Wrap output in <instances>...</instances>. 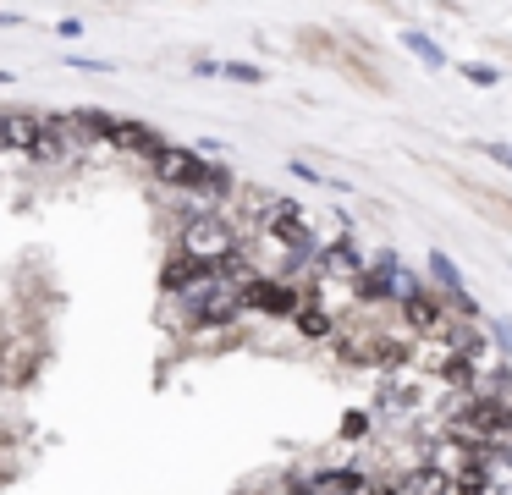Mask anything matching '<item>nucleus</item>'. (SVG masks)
Listing matches in <instances>:
<instances>
[{
    "label": "nucleus",
    "instance_id": "obj_1",
    "mask_svg": "<svg viewBox=\"0 0 512 495\" xmlns=\"http://www.w3.org/2000/svg\"><path fill=\"white\" fill-rule=\"evenodd\" d=\"M237 248H243V231H237L232 215H221V209H199V215L177 220V253L182 259L221 264L226 253H237Z\"/></svg>",
    "mask_w": 512,
    "mask_h": 495
},
{
    "label": "nucleus",
    "instance_id": "obj_2",
    "mask_svg": "<svg viewBox=\"0 0 512 495\" xmlns=\"http://www.w3.org/2000/svg\"><path fill=\"white\" fill-rule=\"evenodd\" d=\"M237 297H243V314H259V319H292L303 308V292L292 281H276V275H254Z\"/></svg>",
    "mask_w": 512,
    "mask_h": 495
},
{
    "label": "nucleus",
    "instance_id": "obj_3",
    "mask_svg": "<svg viewBox=\"0 0 512 495\" xmlns=\"http://www.w3.org/2000/svg\"><path fill=\"white\" fill-rule=\"evenodd\" d=\"M149 176H155L160 187H177V193H193L204 176V160L193 149H182V143H160L155 154H149Z\"/></svg>",
    "mask_w": 512,
    "mask_h": 495
},
{
    "label": "nucleus",
    "instance_id": "obj_4",
    "mask_svg": "<svg viewBox=\"0 0 512 495\" xmlns=\"http://www.w3.org/2000/svg\"><path fill=\"white\" fill-rule=\"evenodd\" d=\"M397 319H402V330H408V341H413V336H419V341H424V336H441V330L452 325V319H446L441 292H424V286L397 303Z\"/></svg>",
    "mask_w": 512,
    "mask_h": 495
},
{
    "label": "nucleus",
    "instance_id": "obj_5",
    "mask_svg": "<svg viewBox=\"0 0 512 495\" xmlns=\"http://www.w3.org/2000/svg\"><path fill=\"white\" fill-rule=\"evenodd\" d=\"M34 143H39V116L34 110H0V154L34 160Z\"/></svg>",
    "mask_w": 512,
    "mask_h": 495
},
{
    "label": "nucleus",
    "instance_id": "obj_6",
    "mask_svg": "<svg viewBox=\"0 0 512 495\" xmlns=\"http://www.w3.org/2000/svg\"><path fill=\"white\" fill-rule=\"evenodd\" d=\"M468 468L485 479L490 495H512V451H501V446H474Z\"/></svg>",
    "mask_w": 512,
    "mask_h": 495
},
{
    "label": "nucleus",
    "instance_id": "obj_7",
    "mask_svg": "<svg viewBox=\"0 0 512 495\" xmlns=\"http://www.w3.org/2000/svg\"><path fill=\"white\" fill-rule=\"evenodd\" d=\"M111 149H122V154H155L160 149V132L149 127V121H116L111 127Z\"/></svg>",
    "mask_w": 512,
    "mask_h": 495
},
{
    "label": "nucleus",
    "instance_id": "obj_8",
    "mask_svg": "<svg viewBox=\"0 0 512 495\" xmlns=\"http://www.w3.org/2000/svg\"><path fill=\"white\" fill-rule=\"evenodd\" d=\"M391 484H397V495H452V479L435 473L430 462H419V468H408V473H391Z\"/></svg>",
    "mask_w": 512,
    "mask_h": 495
},
{
    "label": "nucleus",
    "instance_id": "obj_9",
    "mask_svg": "<svg viewBox=\"0 0 512 495\" xmlns=\"http://www.w3.org/2000/svg\"><path fill=\"white\" fill-rule=\"evenodd\" d=\"M292 319H298V330H303L309 341H331V336H336V319H331V314H320L314 303H303Z\"/></svg>",
    "mask_w": 512,
    "mask_h": 495
},
{
    "label": "nucleus",
    "instance_id": "obj_10",
    "mask_svg": "<svg viewBox=\"0 0 512 495\" xmlns=\"http://www.w3.org/2000/svg\"><path fill=\"white\" fill-rule=\"evenodd\" d=\"M430 275L441 281V292H463V264H457L446 248H435V253H430Z\"/></svg>",
    "mask_w": 512,
    "mask_h": 495
},
{
    "label": "nucleus",
    "instance_id": "obj_11",
    "mask_svg": "<svg viewBox=\"0 0 512 495\" xmlns=\"http://www.w3.org/2000/svg\"><path fill=\"white\" fill-rule=\"evenodd\" d=\"M402 44H408V50H413V55H419V61H424V66H430V72H441V66H446V50H441V44H435V39H430V33H419V28H408V33H402Z\"/></svg>",
    "mask_w": 512,
    "mask_h": 495
},
{
    "label": "nucleus",
    "instance_id": "obj_12",
    "mask_svg": "<svg viewBox=\"0 0 512 495\" xmlns=\"http://www.w3.org/2000/svg\"><path fill=\"white\" fill-rule=\"evenodd\" d=\"M298 182H320V187H331V193H353V182H342V176H331V171H320V165H309V160H292L287 165Z\"/></svg>",
    "mask_w": 512,
    "mask_h": 495
},
{
    "label": "nucleus",
    "instance_id": "obj_13",
    "mask_svg": "<svg viewBox=\"0 0 512 495\" xmlns=\"http://www.w3.org/2000/svg\"><path fill=\"white\" fill-rule=\"evenodd\" d=\"M215 72L232 77V83H265V72H259L254 61H215Z\"/></svg>",
    "mask_w": 512,
    "mask_h": 495
},
{
    "label": "nucleus",
    "instance_id": "obj_14",
    "mask_svg": "<svg viewBox=\"0 0 512 495\" xmlns=\"http://www.w3.org/2000/svg\"><path fill=\"white\" fill-rule=\"evenodd\" d=\"M457 72H463L474 88H496L501 83V72H496V66H485V61H457Z\"/></svg>",
    "mask_w": 512,
    "mask_h": 495
},
{
    "label": "nucleus",
    "instance_id": "obj_15",
    "mask_svg": "<svg viewBox=\"0 0 512 495\" xmlns=\"http://www.w3.org/2000/svg\"><path fill=\"white\" fill-rule=\"evenodd\" d=\"M490 352H496V358H507V352H512V319L507 314H496V319H490Z\"/></svg>",
    "mask_w": 512,
    "mask_h": 495
},
{
    "label": "nucleus",
    "instance_id": "obj_16",
    "mask_svg": "<svg viewBox=\"0 0 512 495\" xmlns=\"http://www.w3.org/2000/svg\"><path fill=\"white\" fill-rule=\"evenodd\" d=\"M479 154H485L490 165H501V171H512V143H496V138H485V143H479Z\"/></svg>",
    "mask_w": 512,
    "mask_h": 495
},
{
    "label": "nucleus",
    "instance_id": "obj_17",
    "mask_svg": "<svg viewBox=\"0 0 512 495\" xmlns=\"http://www.w3.org/2000/svg\"><path fill=\"white\" fill-rule=\"evenodd\" d=\"M342 435L347 440H369V413H347L342 418Z\"/></svg>",
    "mask_w": 512,
    "mask_h": 495
},
{
    "label": "nucleus",
    "instance_id": "obj_18",
    "mask_svg": "<svg viewBox=\"0 0 512 495\" xmlns=\"http://www.w3.org/2000/svg\"><path fill=\"white\" fill-rule=\"evenodd\" d=\"M72 66L78 72H111V61H94V55H72Z\"/></svg>",
    "mask_w": 512,
    "mask_h": 495
}]
</instances>
